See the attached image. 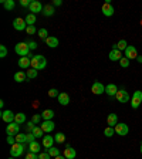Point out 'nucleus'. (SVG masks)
I'll use <instances>...</instances> for the list:
<instances>
[{
    "mask_svg": "<svg viewBox=\"0 0 142 159\" xmlns=\"http://www.w3.org/2000/svg\"><path fill=\"white\" fill-rule=\"evenodd\" d=\"M47 67V60L44 56H41V54H39V56H34L33 58H31V68L34 70H44Z\"/></svg>",
    "mask_w": 142,
    "mask_h": 159,
    "instance_id": "obj_1",
    "label": "nucleus"
},
{
    "mask_svg": "<svg viewBox=\"0 0 142 159\" xmlns=\"http://www.w3.org/2000/svg\"><path fill=\"white\" fill-rule=\"evenodd\" d=\"M14 51H16V54L20 57H34L30 54V47L27 43H17L16 46H14Z\"/></svg>",
    "mask_w": 142,
    "mask_h": 159,
    "instance_id": "obj_2",
    "label": "nucleus"
},
{
    "mask_svg": "<svg viewBox=\"0 0 142 159\" xmlns=\"http://www.w3.org/2000/svg\"><path fill=\"white\" fill-rule=\"evenodd\" d=\"M23 152H24V143H14V145H11V148H10V155L14 156V158L21 156Z\"/></svg>",
    "mask_w": 142,
    "mask_h": 159,
    "instance_id": "obj_3",
    "label": "nucleus"
},
{
    "mask_svg": "<svg viewBox=\"0 0 142 159\" xmlns=\"http://www.w3.org/2000/svg\"><path fill=\"white\" fill-rule=\"evenodd\" d=\"M141 104H142V91H135L132 98H131V107H132V109H136L139 108Z\"/></svg>",
    "mask_w": 142,
    "mask_h": 159,
    "instance_id": "obj_4",
    "label": "nucleus"
},
{
    "mask_svg": "<svg viewBox=\"0 0 142 159\" xmlns=\"http://www.w3.org/2000/svg\"><path fill=\"white\" fill-rule=\"evenodd\" d=\"M115 98H117V101L121 104H125V102H128V101H131V97H129L128 91H125L124 88H121L118 93H117Z\"/></svg>",
    "mask_w": 142,
    "mask_h": 159,
    "instance_id": "obj_5",
    "label": "nucleus"
},
{
    "mask_svg": "<svg viewBox=\"0 0 142 159\" xmlns=\"http://www.w3.org/2000/svg\"><path fill=\"white\" fill-rule=\"evenodd\" d=\"M108 57L111 61H119V60L122 58V51H119V50L117 48V44H114L111 51H109V54H108Z\"/></svg>",
    "mask_w": 142,
    "mask_h": 159,
    "instance_id": "obj_6",
    "label": "nucleus"
},
{
    "mask_svg": "<svg viewBox=\"0 0 142 159\" xmlns=\"http://www.w3.org/2000/svg\"><path fill=\"white\" fill-rule=\"evenodd\" d=\"M114 129H115V134L117 135H119V136H125V135H128V132H129L128 125L124 124V122L117 124V125L114 126Z\"/></svg>",
    "mask_w": 142,
    "mask_h": 159,
    "instance_id": "obj_7",
    "label": "nucleus"
},
{
    "mask_svg": "<svg viewBox=\"0 0 142 159\" xmlns=\"http://www.w3.org/2000/svg\"><path fill=\"white\" fill-rule=\"evenodd\" d=\"M91 93L95 94V95H103V94H105V85H104L103 83L97 81V83H94L93 87H91Z\"/></svg>",
    "mask_w": 142,
    "mask_h": 159,
    "instance_id": "obj_8",
    "label": "nucleus"
},
{
    "mask_svg": "<svg viewBox=\"0 0 142 159\" xmlns=\"http://www.w3.org/2000/svg\"><path fill=\"white\" fill-rule=\"evenodd\" d=\"M43 4L40 3L39 0H33L31 2V4H30L29 7V11L30 13H33V14H37V13H43Z\"/></svg>",
    "mask_w": 142,
    "mask_h": 159,
    "instance_id": "obj_9",
    "label": "nucleus"
},
{
    "mask_svg": "<svg viewBox=\"0 0 142 159\" xmlns=\"http://www.w3.org/2000/svg\"><path fill=\"white\" fill-rule=\"evenodd\" d=\"M13 27L14 30H17V31H23V30L27 29V23L26 20L21 19V17H17V19L13 20Z\"/></svg>",
    "mask_w": 142,
    "mask_h": 159,
    "instance_id": "obj_10",
    "label": "nucleus"
},
{
    "mask_svg": "<svg viewBox=\"0 0 142 159\" xmlns=\"http://www.w3.org/2000/svg\"><path fill=\"white\" fill-rule=\"evenodd\" d=\"M0 116H2V119H3L6 124H11V122H14V116H16V114H13L10 109H4V111H2Z\"/></svg>",
    "mask_w": 142,
    "mask_h": 159,
    "instance_id": "obj_11",
    "label": "nucleus"
},
{
    "mask_svg": "<svg viewBox=\"0 0 142 159\" xmlns=\"http://www.w3.org/2000/svg\"><path fill=\"white\" fill-rule=\"evenodd\" d=\"M124 57H126L128 60L136 58V57H138V50H136V47L128 46V47H126V50L124 51Z\"/></svg>",
    "mask_w": 142,
    "mask_h": 159,
    "instance_id": "obj_12",
    "label": "nucleus"
},
{
    "mask_svg": "<svg viewBox=\"0 0 142 159\" xmlns=\"http://www.w3.org/2000/svg\"><path fill=\"white\" fill-rule=\"evenodd\" d=\"M101 11H103V14L105 17L114 16V7H112V4L109 3V2H105V3L103 4V7H101Z\"/></svg>",
    "mask_w": 142,
    "mask_h": 159,
    "instance_id": "obj_13",
    "label": "nucleus"
},
{
    "mask_svg": "<svg viewBox=\"0 0 142 159\" xmlns=\"http://www.w3.org/2000/svg\"><path fill=\"white\" fill-rule=\"evenodd\" d=\"M19 131H20V125L19 124H16V122H11V124H9V125L6 126L7 135H17Z\"/></svg>",
    "mask_w": 142,
    "mask_h": 159,
    "instance_id": "obj_14",
    "label": "nucleus"
},
{
    "mask_svg": "<svg viewBox=\"0 0 142 159\" xmlns=\"http://www.w3.org/2000/svg\"><path fill=\"white\" fill-rule=\"evenodd\" d=\"M40 126H41V129H43L46 134H50L54 128H56V124H54L53 121H43V124Z\"/></svg>",
    "mask_w": 142,
    "mask_h": 159,
    "instance_id": "obj_15",
    "label": "nucleus"
},
{
    "mask_svg": "<svg viewBox=\"0 0 142 159\" xmlns=\"http://www.w3.org/2000/svg\"><path fill=\"white\" fill-rule=\"evenodd\" d=\"M119 89H118V87H117L115 84H108V85H105V94L108 97H115Z\"/></svg>",
    "mask_w": 142,
    "mask_h": 159,
    "instance_id": "obj_16",
    "label": "nucleus"
},
{
    "mask_svg": "<svg viewBox=\"0 0 142 159\" xmlns=\"http://www.w3.org/2000/svg\"><path fill=\"white\" fill-rule=\"evenodd\" d=\"M54 142H56V141H54V136H51V135L43 136V148H46V149L53 148Z\"/></svg>",
    "mask_w": 142,
    "mask_h": 159,
    "instance_id": "obj_17",
    "label": "nucleus"
},
{
    "mask_svg": "<svg viewBox=\"0 0 142 159\" xmlns=\"http://www.w3.org/2000/svg\"><path fill=\"white\" fill-rule=\"evenodd\" d=\"M19 67L20 68H30V67H31V58H30V57H20Z\"/></svg>",
    "mask_w": 142,
    "mask_h": 159,
    "instance_id": "obj_18",
    "label": "nucleus"
},
{
    "mask_svg": "<svg viewBox=\"0 0 142 159\" xmlns=\"http://www.w3.org/2000/svg\"><path fill=\"white\" fill-rule=\"evenodd\" d=\"M40 115H41L43 121H51V119L54 118V111H53V109H44Z\"/></svg>",
    "mask_w": 142,
    "mask_h": 159,
    "instance_id": "obj_19",
    "label": "nucleus"
},
{
    "mask_svg": "<svg viewBox=\"0 0 142 159\" xmlns=\"http://www.w3.org/2000/svg\"><path fill=\"white\" fill-rule=\"evenodd\" d=\"M58 39L57 37H54V36H50L48 39L46 40V44L50 47V48H56V47H58Z\"/></svg>",
    "mask_w": 142,
    "mask_h": 159,
    "instance_id": "obj_20",
    "label": "nucleus"
},
{
    "mask_svg": "<svg viewBox=\"0 0 142 159\" xmlns=\"http://www.w3.org/2000/svg\"><path fill=\"white\" fill-rule=\"evenodd\" d=\"M13 78L16 83H24L27 80V73H24V71H17V73L14 74Z\"/></svg>",
    "mask_w": 142,
    "mask_h": 159,
    "instance_id": "obj_21",
    "label": "nucleus"
},
{
    "mask_svg": "<svg viewBox=\"0 0 142 159\" xmlns=\"http://www.w3.org/2000/svg\"><path fill=\"white\" fill-rule=\"evenodd\" d=\"M64 156H66L67 159H74V158L77 156L76 149L71 148V146H67V148L64 149Z\"/></svg>",
    "mask_w": 142,
    "mask_h": 159,
    "instance_id": "obj_22",
    "label": "nucleus"
},
{
    "mask_svg": "<svg viewBox=\"0 0 142 159\" xmlns=\"http://www.w3.org/2000/svg\"><path fill=\"white\" fill-rule=\"evenodd\" d=\"M29 151L33 153H39L40 151H41V145H40L37 141H33V142L29 143Z\"/></svg>",
    "mask_w": 142,
    "mask_h": 159,
    "instance_id": "obj_23",
    "label": "nucleus"
},
{
    "mask_svg": "<svg viewBox=\"0 0 142 159\" xmlns=\"http://www.w3.org/2000/svg\"><path fill=\"white\" fill-rule=\"evenodd\" d=\"M57 99H58V102L61 104V105H68L70 104V95L67 93H60Z\"/></svg>",
    "mask_w": 142,
    "mask_h": 159,
    "instance_id": "obj_24",
    "label": "nucleus"
},
{
    "mask_svg": "<svg viewBox=\"0 0 142 159\" xmlns=\"http://www.w3.org/2000/svg\"><path fill=\"white\" fill-rule=\"evenodd\" d=\"M107 122H108V126H115L117 124H118V115L117 114H109L108 116H107Z\"/></svg>",
    "mask_w": 142,
    "mask_h": 159,
    "instance_id": "obj_25",
    "label": "nucleus"
},
{
    "mask_svg": "<svg viewBox=\"0 0 142 159\" xmlns=\"http://www.w3.org/2000/svg\"><path fill=\"white\" fill-rule=\"evenodd\" d=\"M54 11H56V10H54L53 4H46V6L43 7V14L46 17H51L54 14Z\"/></svg>",
    "mask_w": 142,
    "mask_h": 159,
    "instance_id": "obj_26",
    "label": "nucleus"
},
{
    "mask_svg": "<svg viewBox=\"0 0 142 159\" xmlns=\"http://www.w3.org/2000/svg\"><path fill=\"white\" fill-rule=\"evenodd\" d=\"M14 122L19 124V125L24 124V122H26V114H23V112L16 114V116H14Z\"/></svg>",
    "mask_w": 142,
    "mask_h": 159,
    "instance_id": "obj_27",
    "label": "nucleus"
},
{
    "mask_svg": "<svg viewBox=\"0 0 142 159\" xmlns=\"http://www.w3.org/2000/svg\"><path fill=\"white\" fill-rule=\"evenodd\" d=\"M2 4L4 6V9L6 10H13L14 6H16V3H14V0H2Z\"/></svg>",
    "mask_w": 142,
    "mask_h": 159,
    "instance_id": "obj_28",
    "label": "nucleus"
},
{
    "mask_svg": "<svg viewBox=\"0 0 142 159\" xmlns=\"http://www.w3.org/2000/svg\"><path fill=\"white\" fill-rule=\"evenodd\" d=\"M26 23H27V26H34V23H36V14H33V13H29L26 16Z\"/></svg>",
    "mask_w": 142,
    "mask_h": 159,
    "instance_id": "obj_29",
    "label": "nucleus"
},
{
    "mask_svg": "<svg viewBox=\"0 0 142 159\" xmlns=\"http://www.w3.org/2000/svg\"><path fill=\"white\" fill-rule=\"evenodd\" d=\"M54 141H56L57 143H63V142H66V135H64L63 132H57L56 135H54Z\"/></svg>",
    "mask_w": 142,
    "mask_h": 159,
    "instance_id": "obj_30",
    "label": "nucleus"
},
{
    "mask_svg": "<svg viewBox=\"0 0 142 159\" xmlns=\"http://www.w3.org/2000/svg\"><path fill=\"white\" fill-rule=\"evenodd\" d=\"M31 134H33L36 138H43V136H44V135H43L44 131L41 129V126H36V128L33 129V132H31Z\"/></svg>",
    "mask_w": 142,
    "mask_h": 159,
    "instance_id": "obj_31",
    "label": "nucleus"
},
{
    "mask_svg": "<svg viewBox=\"0 0 142 159\" xmlns=\"http://www.w3.org/2000/svg\"><path fill=\"white\" fill-rule=\"evenodd\" d=\"M16 142L17 143H26L27 142V135L26 134H17L16 135Z\"/></svg>",
    "mask_w": 142,
    "mask_h": 159,
    "instance_id": "obj_32",
    "label": "nucleus"
},
{
    "mask_svg": "<svg viewBox=\"0 0 142 159\" xmlns=\"http://www.w3.org/2000/svg\"><path fill=\"white\" fill-rule=\"evenodd\" d=\"M114 134H115V129H114L112 126H107V128L104 129V135H105L107 138H111V136H114Z\"/></svg>",
    "mask_w": 142,
    "mask_h": 159,
    "instance_id": "obj_33",
    "label": "nucleus"
},
{
    "mask_svg": "<svg viewBox=\"0 0 142 159\" xmlns=\"http://www.w3.org/2000/svg\"><path fill=\"white\" fill-rule=\"evenodd\" d=\"M126 47H128V44H126V40H119L118 43H117V48L119 50V51H125Z\"/></svg>",
    "mask_w": 142,
    "mask_h": 159,
    "instance_id": "obj_34",
    "label": "nucleus"
},
{
    "mask_svg": "<svg viewBox=\"0 0 142 159\" xmlns=\"http://www.w3.org/2000/svg\"><path fill=\"white\" fill-rule=\"evenodd\" d=\"M39 37H40V39H41V40H47V39H48V31H47V29H40L39 30Z\"/></svg>",
    "mask_w": 142,
    "mask_h": 159,
    "instance_id": "obj_35",
    "label": "nucleus"
},
{
    "mask_svg": "<svg viewBox=\"0 0 142 159\" xmlns=\"http://www.w3.org/2000/svg\"><path fill=\"white\" fill-rule=\"evenodd\" d=\"M37 77V70L34 68H29L27 70V78L29 80H34Z\"/></svg>",
    "mask_w": 142,
    "mask_h": 159,
    "instance_id": "obj_36",
    "label": "nucleus"
},
{
    "mask_svg": "<svg viewBox=\"0 0 142 159\" xmlns=\"http://www.w3.org/2000/svg\"><path fill=\"white\" fill-rule=\"evenodd\" d=\"M47 152H48V155L50 156H53V158H57V156H60V151L57 148H50V149H47Z\"/></svg>",
    "mask_w": 142,
    "mask_h": 159,
    "instance_id": "obj_37",
    "label": "nucleus"
},
{
    "mask_svg": "<svg viewBox=\"0 0 142 159\" xmlns=\"http://www.w3.org/2000/svg\"><path fill=\"white\" fill-rule=\"evenodd\" d=\"M48 97L50 98H58V95H60V93H58V89L57 88H51V89H48Z\"/></svg>",
    "mask_w": 142,
    "mask_h": 159,
    "instance_id": "obj_38",
    "label": "nucleus"
},
{
    "mask_svg": "<svg viewBox=\"0 0 142 159\" xmlns=\"http://www.w3.org/2000/svg\"><path fill=\"white\" fill-rule=\"evenodd\" d=\"M118 63H119V66L122 67V68H128V67H129V60L126 58V57H122Z\"/></svg>",
    "mask_w": 142,
    "mask_h": 159,
    "instance_id": "obj_39",
    "label": "nucleus"
},
{
    "mask_svg": "<svg viewBox=\"0 0 142 159\" xmlns=\"http://www.w3.org/2000/svg\"><path fill=\"white\" fill-rule=\"evenodd\" d=\"M6 141H7V143H9V145H14V143H17L16 142V135H7Z\"/></svg>",
    "mask_w": 142,
    "mask_h": 159,
    "instance_id": "obj_40",
    "label": "nucleus"
},
{
    "mask_svg": "<svg viewBox=\"0 0 142 159\" xmlns=\"http://www.w3.org/2000/svg\"><path fill=\"white\" fill-rule=\"evenodd\" d=\"M7 56V48L6 46H0V58H4Z\"/></svg>",
    "mask_w": 142,
    "mask_h": 159,
    "instance_id": "obj_41",
    "label": "nucleus"
},
{
    "mask_svg": "<svg viewBox=\"0 0 142 159\" xmlns=\"http://www.w3.org/2000/svg\"><path fill=\"white\" fill-rule=\"evenodd\" d=\"M26 31H27V34H36V33H39V31L36 30V27H34V26H27Z\"/></svg>",
    "mask_w": 142,
    "mask_h": 159,
    "instance_id": "obj_42",
    "label": "nucleus"
},
{
    "mask_svg": "<svg viewBox=\"0 0 142 159\" xmlns=\"http://www.w3.org/2000/svg\"><path fill=\"white\" fill-rule=\"evenodd\" d=\"M31 4V0H20V6L21 7H30Z\"/></svg>",
    "mask_w": 142,
    "mask_h": 159,
    "instance_id": "obj_43",
    "label": "nucleus"
},
{
    "mask_svg": "<svg viewBox=\"0 0 142 159\" xmlns=\"http://www.w3.org/2000/svg\"><path fill=\"white\" fill-rule=\"evenodd\" d=\"M26 159H39V155H37V153H33V152H29L26 155Z\"/></svg>",
    "mask_w": 142,
    "mask_h": 159,
    "instance_id": "obj_44",
    "label": "nucleus"
},
{
    "mask_svg": "<svg viewBox=\"0 0 142 159\" xmlns=\"http://www.w3.org/2000/svg\"><path fill=\"white\" fill-rule=\"evenodd\" d=\"M34 128H36V124H34V122H31V121H30V122H27V131L33 132Z\"/></svg>",
    "mask_w": 142,
    "mask_h": 159,
    "instance_id": "obj_45",
    "label": "nucleus"
},
{
    "mask_svg": "<svg viewBox=\"0 0 142 159\" xmlns=\"http://www.w3.org/2000/svg\"><path fill=\"white\" fill-rule=\"evenodd\" d=\"M40 121H41V115H39V114H37V115H34L33 118H31V122H34V124H39Z\"/></svg>",
    "mask_w": 142,
    "mask_h": 159,
    "instance_id": "obj_46",
    "label": "nucleus"
},
{
    "mask_svg": "<svg viewBox=\"0 0 142 159\" xmlns=\"http://www.w3.org/2000/svg\"><path fill=\"white\" fill-rule=\"evenodd\" d=\"M50 158H51V156L48 155V152H41L39 155V159H50Z\"/></svg>",
    "mask_w": 142,
    "mask_h": 159,
    "instance_id": "obj_47",
    "label": "nucleus"
},
{
    "mask_svg": "<svg viewBox=\"0 0 142 159\" xmlns=\"http://www.w3.org/2000/svg\"><path fill=\"white\" fill-rule=\"evenodd\" d=\"M33 141H36V136L33 135V134L30 132V134H27V142H33Z\"/></svg>",
    "mask_w": 142,
    "mask_h": 159,
    "instance_id": "obj_48",
    "label": "nucleus"
},
{
    "mask_svg": "<svg viewBox=\"0 0 142 159\" xmlns=\"http://www.w3.org/2000/svg\"><path fill=\"white\" fill-rule=\"evenodd\" d=\"M27 44H29L30 50H36V48H37V43H36V41H29Z\"/></svg>",
    "mask_w": 142,
    "mask_h": 159,
    "instance_id": "obj_49",
    "label": "nucleus"
},
{
    "mask_svg": "<svg viewBox=\"0 0 142 159\" xmlns=\"http://www.w3.org/2000/svg\"><path fill=\"white\" fill-rule=\"evenodd\" d=\"M61 4H63V2H61V0H54V3H53V6L56 7V6H61Z\"/></svg>",
    "mask_w": 142,
    "mask_h": 159,
    "instance_id": "obj_50",
    "label": "nucleus"
},
{
    "mask_svg": "<svg viewBox=\"0 0 142 159\" xmlns=\"http://www.w3.org/2000/svg\"><path fill=\"white\" fill-rule=\"evenodd\" d=\"M136 61H138V63H141V64H142V57H141V56H138V57H136Z\"/></svg>",
    "mask_w": 142,
    "mask_h": 159,
    "instance_id": "obj_51",
    "label": "nucleus"
},
{
    "mask_svg": "<svg viewBox=\"0 0 142 159\" xmlns=\"http://www.w3.org/2000/svg\"><path fill=\"white\" fill-rule=\"evenodd\" d=\"M54 159H67V158H66V156H61V155H60V156H57V158H54Z\"/></svg>",
    "mask_w": 142,
    "mask_h": 159,
    "instance_id": "obj_52",
    "label": "nucleus"
},
{
    "mask_svg": "<svg viewBox=\"0 0 142 159\" xmlns=\"http://www.w3.org/2000/svg\"><path fill=\"white\" fill-rule=\"evenodd\" d=\"M139 151H141V153H142V145H141V148H139Z\"/></svg>",
    "mask_w": 142,
    "mask_h": 159,
    "instance_id": "obj_53",
    "label": "nucleus"
},
{
    "mask_svg": "<svg viewBox=\"0 0 142 159\" xmlns=\"http://www.w3.org/2000/svg\"><path fill=\"white\" fill-rule=\"evenodd\" d=\"M9 159H14V156H10V158Z\"/></svg>",
    "mask_w": 142,
    "mask_h": 159,
    "instance_id": "obj_54",
    "label": "nucleus"
}]
</instances>
